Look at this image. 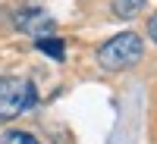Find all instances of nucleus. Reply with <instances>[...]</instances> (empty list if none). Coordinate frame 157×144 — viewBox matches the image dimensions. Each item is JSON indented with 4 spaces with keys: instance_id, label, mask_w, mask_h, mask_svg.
<instances>
[{
    "instance_id": "1",
    "label": "nucleus",
    "mask_w": 157,
    "mask_h": 144,
    "mask_svg": "<svg viewBox=\"0 0 157 144\" xmlns=\"http://www.w3.org/2000/svg\"><path fill=\"white\" fill-rule=\"evenodd\" d=\"M141 54H145V47H141V38L135 31H123V35H116L110 38L107 44H104L98 50V63L104 69H129V66H135V63L141 60Z\"/></svg>"
},
{
    "instance_id": "2",
    "label": "nucleus",
    "mask_w": 157,
    "mask_h": 144,
    "mask_svg": "<svg viewBox=\"0 0 157 144\" xmlns=\"http://www.w3.org/2000/svg\"><path fill=\"white\" fill-rule=\"evenodd\" d=\"M38 103V91L29 78H13V75H0V116L13 119L25 110H32Z\"/></svg>"
},
{
    "instance_id": "3",
    "label": "nucleus",
    "mask_w": 157,
    "mask_h": 144,
    "mask_svg": "<svg viewBox=\"0 0 157 144\" xmlns=\"http://www.w3.org/2000/svg\"><path fill=\"white\" fill-rule=\"evenodd\" d=\"M16 25H19L22 31H29V35H38V38H44L50 28H54V19H50L44 9H38V6H29V9H22L19 16H16Z\"/></svg>"
},
{
    "instance_id": "4",
    "label": "nucleus",
    "mask_w": 157,
    "mask_h": 144,
    "mask_svg": "<svg viewBox=\"0 0 157 144\" xmlns=\"http://www.w3.org/2000/svg\"><path fill=\"white\" fill-rule=\"evenodd\" d=\"M141 6H145V0H113V13H116V16H123V19L135 16Z\"/></svg>"
},
{
    "instance_id": "5",
    "label": "nucleus",
    "mask_w": 157,
    "mask_h": 144,
    "mask_svg": "<svg viewBox=\"0 0 157 144\" xmlns=\"http://www.w3.org/2000/svg\"><path fill=\"white\" fill-rule=\"evenodd\" d=\"M38 47H41V54H50L54 60H63V41L60 38H38Z\"/></svg>"
},
{
    "instance_id": "6",
    "label": "nucleus",
    "mask_w": 157,
    "mask_h": 144,
    "mask_svg": "<svg viewBox=\"0 0 157 144\" xmlns=\"http://www.w3.org/2000/svg\"><path fill=\"white\" fill-rule=\"evenodd\" d=\"M3 144H41V141H38L35 135H29V132H6Z\"/></svg>"
},
{
    "instance_id": "7",
    "label": "nucleus",
    "mask_w": 157,
    "mask_h": 144,
    "mask_svg": "<svg viewBox=\"0 0 157 144\" xmlns=\"http://www.w3.org/2000/svg\"><path fill=\"white\" fill-rule=\"evenodd\" d=\"M148 31H151V38H154V41H157V16L148 22Z\"/></svg>"
}]
</instances>
